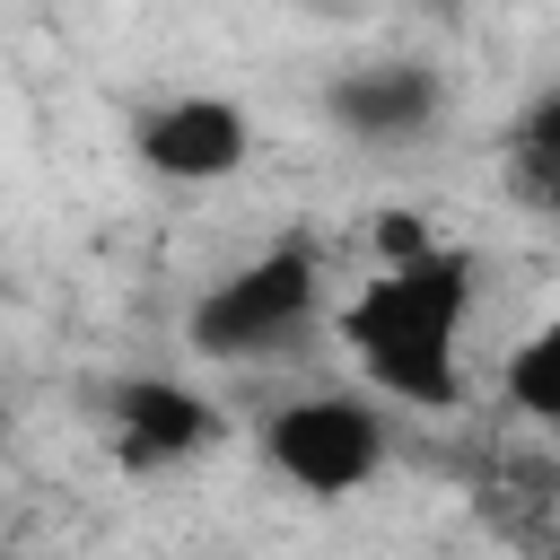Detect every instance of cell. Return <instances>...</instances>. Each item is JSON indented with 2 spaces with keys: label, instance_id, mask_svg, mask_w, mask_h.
I'll return each instance as SVG.
<instances>
[{
  "label": "cell",
  "instance_id": "9",
  "mask_svg": "<svg viewBox=\"0 0 560 560\" xmlns=\"http://www.w3.org/2000/svg\"><path fill=\"white\" fill-rule=\"evenodd\" d=\"M508 140H534V149H551V158H560V88H542V96L516 114V131H508Z\"/></svg>",
  "mask_w": 560,
  "mask_h": 560
},
{
  "label": "cell",
  "instance_id": "5",
  "mask_svg": "<svg viewBox=\"0 0 560 560\" xmlns=\"http://www.w3.org/2000/svg\"><path fill=\"white\" fill-rule=\"evenodd\" d=\"M131 158L158 184H228L254 158V114L219 88H175L131 114Z\"/></svg>",
  "mask_w": 560,
  "mask_h": 560
},
{
  "label": "cell",
  "instance_id": "2",
  "mask_svg": "<svg viewBox=\"0 0 560 560\" xmlns=\"http://www.w3.org/2000/svg\"><path fill=\"white\" fill-rule=\"evenodd\" d=\"M315 324H324V254L315 236H271L184 306V350L210 368H271L298 359Z\"/></svg>",
  "mask_w": 560,
  "mask_h": 560
},
{
  "label": "cell",
  "instance_id": "1",
  "mask_svg": "<svg viewBox=\"0 0 560 560\" xmlns=\"http://www.w3.org/2000/svg\"><path fill=\"white\" fill-rule=\"evenodd\" d=\"M464 324H472V254L438 245L411 219H385V271L350 289V306L332 315V341L385 402L455 411L464 402Z\"/></svg>",
  "mask_w": 560,
  "mask_h": 560
},
{
  "label": "cell",
  "instance_id": "6",
  "mask_svg": "<svg viewBox=\"0 0 560 560\" xmlns=\"http://www.w3.org/2000/svg\"><path fill=\"white\" fill-rule=\"evenodd\" d=\"M324 122L359 149H411L446 122V70L438 61H350L324 79Z\"/></svg>",
  "mask_w": 560,
  "mask_h": 560
},
{
  "label": "cell",
  "instance_id": "4",
  "mask_svg": "<svg viewBox=\"0 0 560 560\" xmlns=\"http://www.w3.org/2000/svg\"><path fill=\"white\" fill-rule=\"evenodd\" d=\"M96 438H105L114 472L166 481V472H192L201 455H219L228 420H219V402L201 385H184L166 368H131V376L96 385Z\"/></svg>",
  "mask_w": 560,
  "mask_h": 560
},
{
  "label": "cell",
  "instance_id": "3",
  "mask_svg": "<svg viewBox=\"0 0 560 560\" xmlns=\"http://www.w3.org/2000/svg\"><path fill=\"white\" fill-rule=\"evenodd\" d=\"M254 446H262V464L289 490H306V499H359L394 464V420L368 394H350V385H315V394L271 402L262 429H254Z\"/></svg>",
  "mask_w": 560,
  "mask_h": 560
},
{
  "label": "cell",
  "instance_id": "8",
  "mask_svg": "<svg viewBox=\"0 0 560 560\" xmlns=\"http://www.w3.org/2000/svg\"><path fill=\"white\" fill-rule=\"evenodd\" d=\"M508 192H516L534 219H560V158L534 149V140H508Z\"/></svg>",
  "mask_w": 560,
  "mask_h": 560
},
{
  "label": "cell",
  "instance_id": "7",
  "mask_svg": "<svg viewBox=\"0 0 560 560\" xmlns=\"http://www.w3.org/2000/svg\"><path fill=\"white\" fill-rule=\"evenodd\" d=\"M499 394L525 411V420H542V429H560V315H542L516 350H508V368H499Z\"/></svg>",
  "mask_w": 560,
  "mask_h": 560
}]
</instances>
